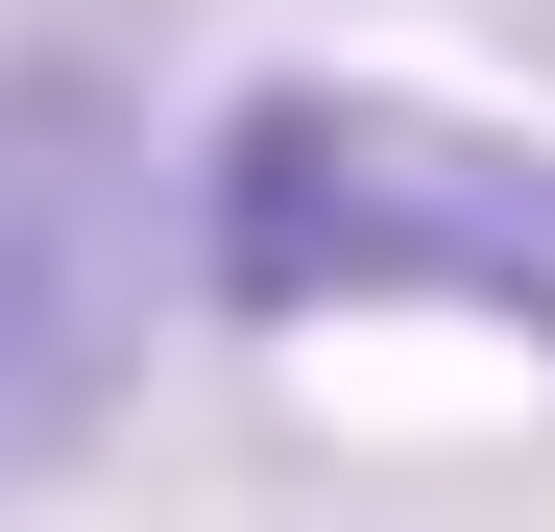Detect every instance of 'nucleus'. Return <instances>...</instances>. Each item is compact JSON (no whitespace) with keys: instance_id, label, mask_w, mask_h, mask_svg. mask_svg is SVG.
<instances>
[{"instance_id":"nucleus-1","label":"nucleus","mask_w":555,"mask_h":532,"mask_svg":"<svg viewBox=\"0 0 555 532\" xmlns=\"http://www.w3.org/2000/svg\"><path fill=\"white\" fill-rule=\"evenodd\" d=\"M194 291L242 339L314 315H459L555 364V145L411 73H242L194 122Z\"/></svg>"},{"instance_id":"nucleus-2","label":"nucleus","mask_w":555,"mask_h":532,"mask_svg":"<svg viewBox=\"0 0 555 532\" xmlns=\"http://www.w3.org/2000/svg\"><path fill=\"white\" fill-rule=\"evenodd\" d=\"M194 266V194L121 122V73L0 49V484H73L145 388V315Z\"/></svg>"}]
</instances>
